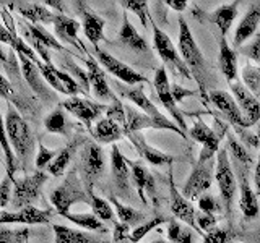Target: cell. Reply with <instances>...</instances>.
Masks as SVG:
<instances>
[{
  "label": "cell",
  "mask_w": 260,
  "mask_h": 243,
  "mask_svg": "<svg viewBox=\"0 0 260 243\" xmlns=\"http://www.w3.org/2000/svg\"><path fill=\"white\" fill-rule=\"evenodd\" d=\"M169 219L171 217H166L162 214H156L153 219H150V221H146L142 225L135 227V229L132 230V233H130V243H138L145 237V235H148V232H151L153 229H156V227H159L162 224H168Z\"/></svg>",
  "instance_id": "obj_41"
},
{
  "label": "cell",
  "mask_w": 260,
  "mask_h": 243,
  "mask_svg": "<svg viewBox=\"0 0 260 243\" xmlns=\"http://www.w3.org/2000/svg\"><path fill=\"white\" fill-rule=\"evenodd\" d=\"M109 202L114 206L117 213V217L120 219L122 224H127L128 227H138L142 225L143 221H145V214L140 213V211L134 209L132 206H125L122 205V202L116 198V196H111L109 198Z\"/></svg>",
  "instance_id": "obj_36"
},
{
  "label": "cell",
  "mask_w": 260,
  "mask_h": 243,
  "mask_svg": "<svg viewBox=\"0 0 260 243\" xmlns=\"http://www.w3.org/2000/svg\"><path fill=\"white\" fill-rule=\"evenodd\" d=\"M63 65H65V71H72V78L77 81L78 83V86L81 88V91L85 93V96H88V93H89V76H88V71H85V70H81L78 65L73 62V60H65L63 62Z\"/></svg>",
  "instance_id": "obj_44"
},
{
  "label": "cell",
  "mask_w": 260,
  "mask_h": 243,
  "mask_svg": "<svg viewBox=\"0 0 260 243\" xmlns=\"http://www.w3.org/2000/svg\"><path fill=\"white\" fill-rule=\"evenodd\" d=\"M179 52L190 70L193 79L197 81L200 93L203 97H208L207 91V62L203 59L200 47L195 43V39L190 32V28L184 18H179Z\"/></svg>",
  "instance_id": "obj_1"
},
{
  "label": "cell",
  "mask_w": 260,
  "mask_h": 243,
  "mask_svg": "<svg viewBox=\"0 0 260 243\" xmlns=\"http://www.w3.org/2000/svg\"><path fill=\"white\" fill-rule=\"evenodd\" d=\"M153 47H154V51L158 52L162 63H165V67L169 68V71L176 73V75H181L187 79L193 78L190 70L187 68L182 55L179 54L176 46L173 44V40L169 39V36L165 31H161L156 26V23L153 24Z\"/></svg>",
  "instance_id": "obj_3"
},
{
  "label": "cell",
  "mask_w": 260,
  "mask_h": 243,
  "mask_svg": "<svg viewBox=\"0 0 260 243\" xmlns=\"http://www.w3.org/2000/svg\"><path fill=\"white\" fill-rule=\"evenodd\" d=\"M171 91H173V96L176 102H181L182 99H185V97H190L195 94V91H190V89H185L182 86L179 85H171Z\"/></svg>",
  "instance_id": "obj_57"
},
{
  "label": "cell",
  "mask_w": 260,
  "mask_h": 243,
  "mask_svg": "<svg viewBox=\"0 0 260 243\" xmlns=\"http://www.w3.org/2000/svg\"><path fill=\"white\" fill-rule=\"evenodd\" d=\"M130 227L127 224L116 222L114 225V243H120V241H130Z\"/></svg>",
  "instance_id": "obj_56"
},
{
  "label": "cell",
  "mask_w": 260,
  "mask_h": 243,
  "mask_svg": "<svg viewBox=\"0 0 260 243\" xmlns=\"http://www.w3.org/2000/svg\"><path fill=\"white\" fill-rule=\"evenodd\" d=\"M73 5L77 7V13L81 18V28H83L85 36L88 37L89 43L93 44L94 51H98V49H100L98 44H100L104 37L106 21L98 13H94L91 8H88L85 2H75Z\"/></svg>",
  "instance_id": "obj_18"
},
{
  "label": "cell",
  "mask_w": 260,
  "mask_h": 243,
  "mask_svg": "<svg viewBox=\"0 0 260 243\" xmlns=\"http://www.w3.org/2000/svg\"><path fill=\"white\" fill-rule=\"evenodd\" d=\"M57 154H59V152H55L52 149H47L46 146L39 144V149H38V154H36V160H35L36 169L43 170V169L49 167V166H51V162L57 157Z\"/></svg>",
  "instance_id": "obj_50"
},
{
  "label": "cell",
  "mask_w": 260,
  "mask_h": 243,
  "mask_svg": "<svg viewBox=\"0 0 260 243\" xmlns=\"http://www.w3.org/2000/svg\"><path fill=\"white\" fill-rule=\"evenodd\" d=\"M119 40L124 46L132 49V51H137V52L148 51V43H146V39L135 29V26L130 23L127 15H124V20H122V26L119 31Z\"/></svg>",
  "instance_id": "obj_33"
},
{
  "label": "cell",
  "mask_w": 260,
  "mask_h": 243,
  "mask_svg": "<svg viewBox=\"0 0 260 243\" xmlns=\"http://www.w3.org/2000/svg\"><path fill=\"white\" fill-rule=\"evenodd\" d=\"M60 107L65 109L67 112H70L72 115H75L78 120H81L83 124L91 130V124L96 122L100 118V115L108 110V107L103 104H98V102H93L89 99H83V97H78V96H73L70 99L63 101L60 104Z\"/></svg>",
  "instance_id": "obj_14"
},
{
  "label": "cell",
  "mask_w": 260,
  "mask_h": 243,
  "mask_svg": "<svg viewBox=\"0 0 260 243\" xmlns=\"http://www.w3.org/2000/svg\"><path fill=\"white\" fill-rule=\"evenodd\" d=\"M169 208L177 221H182L187 227H190L192 230H195V233H202V230L197 225V213H195V208L182 193H179L177 186L174 183V178H173V170H169Z\"/></svg>",
  "instance_id": "obj_10"
},
{
  "label": "cell",
  "mask_w": 260,
  "mask_h": 243,
  "mask_svg": "<svg viewBox=\"0 0 260 243\" xmlns=\"http://www.w3.org/2000/svg\"><path fill=\"white\" fill-rule=\"evenodd\" d=\"M96 55H98V62H100V65H103V67L108 70L112 76H116L117 79L124 81L125 85L132 86V85L148 83V78L140 75V73L135 71L132 67H128V65L120 62L119 59H116V57H112L111 54L98 49Z\"/></svg>",
  "instance_id": "obj_13"
},
{
  "label": "cell",
  "mask_w": 260,
  "mask_h": 243,
  "mask_svg": "<svg viewBox=\"0 0 260 243\" xmlns=\"http://www.w3.org/2000/svg\"><path fill=\"white\" fill-rule=\"evenodd\" d=\"M193 230L190 227H185L177 221L176 217H171L168 222V238L171 243H193Z\"/></svg>",
  "instance_id": "obj_39"
},
{
  "label": "cell",
  "mask_w": 260,
  "mask_h": 243,
  "mask_svg": "<svg viewBox=\"0 0 260 243\" xmlns=\"http://www.w3.org/2000/svg\"><path fill=\"white\" fill-rule=\"evenodd\" d=\"M238 7H239V2H231V4H224L221 7H218L215 12L208 13V20L216 24L223 37H226V34L230 32L233 21L236 20V16H238Z\"/></svg>",
  "instance_id": "obj_32"
},
{
  "label": "cell",
  "mask_w": 260,
  "mask_h": 243,
  "mask_svg": "<svg viewBox=\"0 0 260 243\" xmlns=\"http://www.w3.org/2000/svg\"><path fill=\"white\" fill-rule=\"evenodd\" d=\"M83 60L86 63L89 83H91V86H93L94 96L100 101H104V102H111V104L117 102L119 99L111 91V88L108 85V79H106V75H104L100 62H98L96 59H93L91 55H86V59H83Z\"/></svg>",
  "instance_id": "obj_22"
},
{
  "label": "cell",
  "mask_w": 260,
  "mask_h": 243,
  "mask_svg": "<svg viewBox=\"0 0 260 243\" xmlns=\"http://www.w3.org/2000/svg\"><path fill=\"white\" fill-rule=\"evenodd\" d=\"M51 201L57 211V214L65 216L70 213V208L72 205L81 201V202H88L89 205V196H88V191H85L81 188V182L78 180V177L75 172H72L65 182L55 188L51 194Z\"/></svg>",
  "instance_id": "obj_4"
},
{
  "label": "cell",
  "mask_w": 260,
  "mask_h": 243,
  "mask_svg": "<svg viewBox=\"0 0 260 243\" xmlns=\"http://www.w3.org/2000/svg\"><path fill=\"white\" fill-rule=\"evenodd\" d=\"M130 169H132V182L135 190L138 191V196H140L143 205H146V196H154V193H156L154 177L148 169L138 162H130Z\"/></svg>",
  "instance_id": "obj_28"
},
{
  "label": "cell",
  "mask_w": 260,
  "mask_h": 243,
  "mask_svg": "<svg viewBox=\"0 0 260 243\" xmlns=\"http://www.w3.org/2000/svg\"><path fill=\"white\" fill-rule=\"evenodd\" d=\"M10 8L18 12L24 20H28V23L31 24H49L54 23L55 15L49 10L47 7H44L43 4L38 2H15L10 4Z\"/></svg>",
  "instance_id": "obj_26"
},
{
  "label": "cell",
  "mask_w": 260,
  "mask_h": 243,
  "mask_svg": "<svg viewBox=\"0 0 260 243\" xmlns=\"http://www.w3.org/2000/svg\"><path fill=\"white\" fill-rule=\"evenodd\" d=\"M13 178L5 174L2 185H0V206L7 208V205L10 202V196H12V191H13Z\"/></svg>",
  "instance_id": "obj_54"
},
{
  "label": "cell",
  "mask_w": 260,
  "mask_h": 243,
  "mask_svg": "<svg viewBox=\"0 0 260 243\" xmlns=\"http://www.w3.org/2000/svg\"><path fill=\"white\" fill-rule=\"evenodd\" d=\"M62 217L69 219L72 224H75L78 227H83V229H86V230L104 232V233L108 232V229L104 227L103 221H100V219H98L94 214H72V213H69V214H65Z\"/></svg>",
  "instance_id": "obj_40"
},
{
  "label": "cell",
  "mask_w": 260,
  "mask_h": 243,
  "mask_svg": "<svg viewBox=\"0 0 260 243\" xmlns=\"http://www.w3.org/2000/svg\"><path fill=\"white\" fill-rule=\"evenodd\" d=\"M111 172L112 180L117 188V194L122 198L128 196L130 190V177H132V169H130V162L122 156L120 149L116 144L111 149Z\"/></svg>",
  "instance_id": "obj_21"
},
{
  "label": "cell",
  "mask_w": 260,
  "mask_h": 243,
  "mask_svg": "<svg viewBox=\"0 0 260 243\" xmlns=\"http://www.w3.org/2000/svg\"><path fill=\"white\" fill-rule=\"evenodd\" d=\"M218 63L219 70L228 79V83L233 85L238 81V54L233 51L231 46H228L226 37L221 36L219 40V54H218Z\"/></svg>",
  "instance_id": "obj_31"
},
{
  "label": "cell",
  "mask_w": 260,
  "mask_h": 243,
  "mask_svg": "<svg viewBox=\"0 0 260 243\" xmlns=\"http://www.w3.org/2000/svg\"><path fill=\"white\" fill-rule=\"evenodd\" d=\"M189 136L192 140L199 141L202 144V152L199 156V162H207L213 159L215 154L219 151V140L221 136L215 133L207 124H203L202 120L195 122V125L189 130Z\"/></svg>",
  "instance_id": "obj_17"
},
{
  "label": "cell",
  "mask_w": 260,
  "mask_h": 243,
  "mask_svg": "<svg viewBox=\"0 0 260 243\" xmlns=\"http://www.w3.org/2000/svg\"><path fill=\"white\" fill-rule=\"evenodd\" d=\"M169 8H173L176 12H184L187 8V2H176V0H166L165 2Z\"/></svg>",
  "instance_id": "obj_59"
},
{
  "label": "cell",
  "mask_w": 260,
  "mask_h": 243,
  "mask_svg": "<svg viewBox=\"0 0 260 243\" xmlns=\"http://www.w3.org/2000/svg\"><path fill=\"white\" fill-rule=\"evenodd\" d=\"M38 68L41 71V75L44 76L46 83L51 88H54L55 91H59L62 94H69L72 97L80 94V93H83L77 81L72 78V75H69L67 71H62L59 68H55L52 63H44L43 60H41L38 63Z\"/></svg>",
  "instance_id": "obj_12"
},
{
  "label": "cell",
  "mask_w": 260,
  "mask_h": 243,
  "mask_svg": "<svg viewBox=\"0 0 260 243\" xmlns=\"http://www.w3.org/2000/svg\"><path fill=\"white\" fill-rule=\"evenodd\" d=\"M2 148H4V157H5V169H7V174L10 175L12 178H15V172L18 170V156H16V152H13V148L10 141H8V136L4 130V135H2Z\"/></svg>",
  "instance_id": "obj_45"
},
{
  "label": "cell",
  "mask_w": 260,
  "mask_h": 243,
  "mask_svg": "<svg viewBox=\"0 0 260 243\" xmlns=\"http://www.w3.org/2000/svg\"><path fill=\"white\" fill-rule=\"evenodd\" d=\"M153 83H154V89H156V94L159 97V101H161L162 105H165V109L169 112L171 118H173L176 122V125L187 135V133H189V128H187L185 118L182 115V110H179L177 102H176L174 96H173V91H171V85H169V78H168L165 65L158 68L156 75H154Z\"/></svg>",
  "instance_id": "obj_9"
},
{
  "label": "cell",
  "mask_w": 260,
  "mask_h": 243,
  "mask_svg": "<svg viewBox=\"0 0 260 243\" xmlns=\"http://www.w3.org/2000/svg\"><path fill=\"white\" fill-rule=\"evenodd\" d=\"M52 230L55 235V243H106L98 237H94L93 233L75 230L60 224H54Z\"/></svg>",
  "instance_id": "obj_34"
},
{
  "label": "cell",
  "mask_w": 260,
  "mask_h": 243,
  "mask_svg": "<svg viewBox=\"0 0 260 243\" xmlns=\"http://www.w3.org/2000/svg\"><path fill=\"white\" fill-rule=\"evenodd\" d=\"M120 5L124 7L125 10L134 12L138 16V20L142 21L143 28L148 26V20H150L148 2H145V0H124V2H120Z\"/></svg>",
  "instance_id": "obj_46"
},
{
  "label": "cell",
  "mask_w": 260,
  "mask_h": 243,
  "mask_svg": "<svg viewBox=\"0 0 260 243\" xmlns=\"http://www.w3.org/2000/svg\"><path fill=\"white\" fill-rule=\"evenodd\" d=\"M215 170H216V160L210 159L207 162H199L193 166L192 172L187 178V182L182 188V194L187 199H195L200 198L202 194H205L208 188H211L215 178Z\"/></svg>",
  "instance_id": "obj_7"
},
{
  "label": "cell",
  "mask_w": 260,
  "mask_h": 243,
  "mask_svg": "<svg viewBox=\"0 0 260 243\" xmlns=\"http://www.w3.org/2000/svg\"><path fill=\"white\" fill-rule=\"evenodd\" d=\"M52 24H54V32H55L57 37H59L60 40H63V43L72 44L73 47H78L80 51L85 52V49L78 39L80 23L77 20L69 18V16H65L63 13H59V15H55Z\"/></svg>",
  "instance_id": "obj_29"
},
{
  "label": "cell",
  "mask_w": 260,
  "mask_h": 243,
  "mask_svg": "<svg viewBox=\"0 0 260 243\" xmlns=\"http://www.w3.org/2000/svg\"><path fill=\"white\" fill-rule=\"evenodd\" d=\"M228 149H230L231 156L236 162L244 166H250L252 157L247 154V149H244V146L236 141L233 135H228Z\"/></svg>",
  "instance_id": "obj_48"
},
{
  "label": "cell",
  "mask_w": 260,
  "mask_h": 243,
  "mask_svg": "<svg viewBox=\"0 0 260 243\" xmlns=\"http://www.w3.org/2000/svg\"><path fill=\"white\" fill-rule=\"evenodd\" d=\"M93 136L96 138L100 143H114V141H119L122 136H125L124 133V128H122L119 124H116L114 120L111 118H101L96 122L94 130H93Z\"/></svg>",
  "instance_id": "obj_35"
},
{
  "label": "cell",
  "mask_w": 260,
  "mask_h": 243,
  "mask_svg": "<svg viewBox=\"0 0 260 243\" xmlns=\"http://www.w3.org/2000/svg\"><path fill=\"white\" fill-rule=\"evenodd\" d=\"M106 115H108V118L116 122V124H119L122 128H124L125 124H127V118H125V105H122L120 101L111 104L109 107H108V110H106Z\"/></svg>",
  "instance_id": "obj_52"
},
{
  "label": "cell",
  "mask_w": 260,
  "mask_h": 243,
  "mask_svg": "<svg viewBox=\"0 0 260 243\" xmlns=\"http://www.w3.org/2000/svg\"><path fill=\"white\" fill-rule=\"evenodd\" d=\"M46 180L47 175L41 170L23 178H13V208L20 211L26 206H31V202L41 198V188H43Z\"/></svg>",
  "instance_id": "obj_8"
},
{
  "label": "cell",
  "mask_w": 260,
  "mask_h": 243,
  "mask_svg": "<svg viewBox=\"0 0 260 243\" xmlns=\"http://www.w3.org/2000/svg\"><path fill=\"white\" fill-rule=\"evenodd\" d=\"M20 28L23 31V39L31 47H46V49H54L57 52H65L69 54V51L65 49L55 36H52L51 32H47L44 26L41 24H31L28 21H20Z\"/></svg>",
  "instance_id": "obj_19"
},
{
  "label": "cell",
  "mask_w": 260,
  "mask_h": 243,
  "mask_svg": "<svg viewBox=\"0 0 260 243\" xmlns=\"http://www.w3.org/2000/svg\"><path fill=\"white\" fill-rule=\"evenodd\" d=\"M230 86L234 93L236 102H238V105L244 113L247 127H252L254 124H257L260 120V101L249 91L246 86H244V83L236 81V83H233Z\"/></svg>",
  "instance_id": "obj_23"
},
{
  "label": "cell",
  "mask_w": 260,
  "mask_h": 243,
  "mask_svg": "<svg viewBox=\"0 0 260 243\" xmlns=\"http://www.w3.org/2000/svg\"><path fill=\"white\" fill-rule=\"evenodd\" d=\"M29 229H7L2 225L0 229V243H26Z\"/></svg>",
  "instance_id": "obj_47"
},
{
  "label": "cell",
  "mask_w": 260,
  "mask_h": 243,
  "mask_svg": "<svg viewBox=\"0 0 260 243\" xmlns=\"http://www.w3.org/2000/svg\"><path fill=\"white\" fill-rule=\"evenodd\" d=\"M239 51L242 55H246L247 59L260 65V34H255L254 39H252L250 43H247L246 46H242Z\"/></svg>",
  "instance_id": "obj_51"
},
{
  "label": "cell",
  "mask_w": 260,
  "mask_h": 243,
  "mask_svg": "<svg viewBox=\"0 0 260 243\" xmlns=\"http://www.w3.org/2000/svg\"><path fill=\"white\" fill-rule=\"evenodd\" d=\"M44 127H46V130L49 133L69 136L72 124L69 122L67 115H65V112L62 109H55L54 112H51L44 118Z\"/></svg>",
  "instance_id": "obj_37"
},
{
  "label": "cell",
  "mask_w": 260,
  "mask_h": 243,
  "mask_svg": "<svg viewBox=\"0 0 260 243\" xmlns=\"http://www.w3.org/2000/svg\"><path fill=\"white\" fill-rule=\"evenodd\" d=\"M54 216L52 209H39L35 206H26L16 213H7L2 211L0 214V224H24V225H35V224H49L51 217Z\"/></svg>",
  "instance_id": "obj_20"
},
{
  "label": "cell",
  "mask_w": 260,
  "mask_h": 243,
  "mask_svg": "<svg viewBox=\"0 0 260 243\" xmlns=\"http://www.w3.org/2000/svg\"><path fill=\"white\" fill-rule=\"evenodd\" d=\"M73 151H75V144H69L65 146V148L57 154V157L51 162V166L47 167L49 174L54 175V177H60L65 169H67V166L70 164L72 160V156H73Z\"/></svg>",
  "instance_id": "obj_43"
},
{
  "label": "cell",
  "mask_w": 260,
  "mask_h": 243,
  "mask_svg": "<svg viewBox=\"0 0 260 243\" xmlns=\"http://www.w3.org/2000/svg\"><path fill=\"white\" fill-rule=\"evenodd\" d=\"M150 243H168L166 240H162V238H156V240H153V241H150Z\"/></svg>",
  "instance_id": "obj_61"
},
{
  "label": "cell",
  "mask_w": 260,
  "mask_h": 243,
  "mask_svg": "<svg viewBox=\"0 0 260 243\" xmlns=\"http://www.w3.org/2000/svg\"><path fill=\"white\" fill-rule=\"evenodd\" d=\"M215 180L218 182V186H219V194H221V202H223L226 214H231L234 194L239 186H238V182H236V175L233 172L231 160H230V156H228V149H219L216 154Z\"/></svg>",
  "instance_id": "obj_5"
},
{
  "label": "cell",
  "mask_w": 260,
  "mask_h": 243,
  "mask_svg": "<svg viewBox=\"0 0 260 243\" xmlns=\"http://www.w3.org/2000/svg\"><path fill=\"white\" fill-rule=\"evenodd\" d=\"M254 188L257 196L260 198V154H258V160L255 164V170H254Z\"/></svg>",
  "instance_id": "obj_58"
},
{
  "label": "cell",
  "mask_w": 260,
  "mask_h": 243,
  "mask_svg": "<svg viewBox=\"0 0 260 243\" xmlns=\"http://www.w3.org/2000/svg\"><path fill=\"white\" fill-rule=\"evenodd\" d=\"M125 136L128 138V141L132 143L135 151L140 154V156L146 162H150L151 166H156V167L166 166V164L171 166V162H173V157L168 156V154H165V152L158 151V149H154L153 146H150L148 143H146V140H145V136L142 135V132L127 133Z\"/></svg>",
  "instance_id": "obj_24"
},
{
  "label": "cell",
  "mask_w": 260,
  "mask_h": 243,
  "mask_svg": "<svg viewBox=\"0 0 260 243\" xmlns=\"http://www.w3.org/2000/svg\"><path fill=\"white\" fill-rule=\"evenodd\" d=\"M260 24V2L252 4L247 13L244 15V18L238 24L234 32V47H242L244 43H247V39H250L255 34L257 26Z\"/></svg>",
  "instance_id": "obj_27"
},
{
  "label": "cell",
  "mask_w": 260,
  "mask_h": 243,
  "mask_svg": "<svg viewBox=\"0 0 260 243\" xmlns=\"http://www.w3.org/2000/svg\"><path fill=\"white\" fill-rule=\"evenodd\" d=\"M228 241H230V232L219 229V227H215L213 230L203 235V243H228Z\"/></svg>",
  "instance_id": "obj_53"
},
{
  "label": "cell",
  "mask_w": 260,
  "mask_h": 243,
  "mask_svg": "<svg viewBox=\"0 0 260 243\" xmlns=\"http://www.w3.org/2000/svg\"><path fill=\"white\" fill-rule=\"evenodd\" d=\"M208 99L219 112L223 113L224 118L230 122L233 127H241V128L247 127L241 107L230 93L219 91V89H211V91L208 93Z\"/></svg>",
  "instance_id": "obj_16"
},
{
  "label": "cell",
  "mask_w": 260,
  "mask_h": 243,
  "mask_svg": "<svg viewBox=\"0 0 260 243\" xmlns=\"http://www.w3.org/2000/svg\"><path fill=\"white\" fill-rule=\"evenodd\" d=\"M86 191H88V196H89V205H91V208H93V214L103 222L114 221V209L111 206L109 199H104L101 196H98V194H94L93 188L86 190Z\"/></svg>",
  "instance_id": "obj_38"
},
{
  "label": "cell",
  "mask_w": 260,
  "mask_h": 243,
  "mask_svg": "<svg viewBox=\"0 0 260 243\" xmlns=\"http://www.w3.org/2000/svg\"><path fill=\"white\" fill-rule=\"evenodd\" d=\"M247 169L249 166H244L236 162V174H238V186H239V208L242 211L244 217L250 221V219L257 217L258 214V201H257V193L252 190L247 177Z\"/></svg>",
  "instance_id": "obj_15"
},
{
  "label": "cell",
  "mask_w": 260,
  "mask_h": 243,
  "mask_svg": "<svg viewBox=\"0 0 260 243\" xmlns=\"http://www.w3.org/2000/svg\"><path fill=\"white\" fill-rule=\"evenodd\" d=\"M241 76H242L244 86H246L255 97H260V67H255V65H250V63L244 65Z\"/></svg>",
  "instance_id": "obj_42"
},
{
  "label": "cell",
  "mask_w": 260,
  "mask_h": 243,
  "mask_svg": "<svg viewBox=\"0 0 260 243\" xmlns=\"http://www.w3.org/2000/svg\"><path fill=\"white\" fill-rule=\"evenodd\" d=\"M218 219L215 214H207V213H197V225L202 232H210L216 227Z\"/></svg>",
  "instance_id": "obj_55"
},
{
  "label": "cell",
  "mask_w": 260,
  "mask_h": 243,
  "mask_svg": "<svg viewBox=\"0 0 260 243\" xmlns=\"http://www.w3.org/2000/svg\"><path fill=\"white\" fill-rule=\"evenodd\" d=\"M104 152L100 148V144L88 143L81 152V164L80 170L83 175V180L86 183V190H91L93 183L101 177L104 170Z\"/></svg>",
  "instance_id": "obj_11"
},
{
  "label": "cell",
  "mask_w": 260,
  "mask_h": 243,
  "mask_svg": "<svg viewBox=\"0 0 260 243\" xmlns=\"http://www.w3.org/2000/svg\"><path fill=\"white\" fill-rule=\"evenodd\" d=\"M116 88H117V91H119L122 96L127 97L128 101H132L143 113H146V115H150V117L154 118V120L161 122V124L166 127V130H169V132H174V133H177L179 136H182V138H189V136H187V135L182 132L181 128H179V127L176 125V122L169 120L166 115H162V113L158 110L156 105H154V104L150 101V97H146V94H145V91H143V86L132 88V86H122V85H117Z\"/></svg>",
  "instance_id": "obj_6"
},
{
  "label": "cell",
  "mask_w": 260,
  "mask_h": 243,
  "mask_svg": "<svg viewBox=\"0 0 260 243\" xmlns=\"http://www.w3.org/2000/svg\"><path fill=\"white\" fill-rule=\"evenodd\" d=\"M199 208H200L202 213L215 214V213H219V211L223 209V202H219V199L215 198L213 194L205 193L199 198Z\"/></svg>",
  "instance_id": "obj_49"
},
{
  "label": "cell",
  "mask_w": 260,
  "mask_h": 243,
  "mask_svg": "<svg viewBox=\"0 0 260 243\" xmlns=\"http://www.w3.org/2000/svg\"><path fill=\"white\" fill-rule=\"evenodd\" d=\"M4 130L8 136L12 148L15 149L16 156H18L21 164L26 166L32 157L35 152V138H32L31 128L28 122L24 120L20 112L16 110L15 105H8V112L5 115V124Z\"/></svg>",
  "instance_id": "obj_2"
},
{
  "label": "cell",
  "mask_w": 260,
  "mask_h": 243,
  "mask_svg": "<svg viewBox=\"0 0 260 243\" xmlns=\"http://www.w3.org/2000/svg\"><path fill=\"white\" fill-rule=\"evenodd\" d=\"M44 5H49V7H54L55 10H59L60 13L65 10V4L63 2H55V0H46Z\"/></svg>",
  "instance_id": "obj_60"
},
{
  "label": "cell",
  "mask_w": 260,
  "mask_h": 243,
  "mask_svg": "<svg viewBox=\"0 0 260 243\" xmlns=\"http://www.w3.org/2000/svg\"><path fill=\"white\" fill-rule=\"evenodd\" d=\"M125 118L127 124L124 127V133H137L142 132L146 128H154V130H166V127L161 124V122L151 118L150 115H146L142 110H137L134 107H128L125 105Z\"/></svg>",
  "instance_id": "obj_30"
},
{
  "label": "cell",
  "mask_w": 260,
  "mask_h": 243,
  "mask_svg": "<svg viewBox=\"0 0 260 243\" xmlns=\"http://www.w3.org/2000/svg\"><path fill=\"white\" fill-rule=\"evenodd\" d=\"M16 55H18L21 75H23L24 79H26V83L29 85V88L39 97H43V99H51V93H49L47 86L44 85V76L41 75L38 65L35 62H31L28 57H24L23 54H16Z\"/></svg>",
  "instance_id": "obj_25"
}]
</instances>
